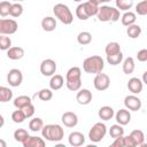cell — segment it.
I'll return each mask as SVG.
<instances>
[{
  "label": "cell",
  "mask_w": 147,
  "mask_h": 147,
  "mask_svg": "<svg viewBox=\"0 0 147 147\" xmlns=\"http://www.w3.org/2000/svg\"><path fill=\"white\" fill-rule=\"evenodd\" d=\"M65 85L68 90L77 92L82 88V70L79 67H71L65 74Z\"/></svg>",
  "instance_id": "obj_1"
},
{
  "label": "cell",
  "mask_w": 147,
  "mask_h": 147,
  "mask_svg": "<svg viewBox=\"0 0 147 147\" xmlns=\"http://www.w3.org/2000/svg\"><path fill=\"white\" fill-rule=\"evenodd\" d=\"M105 68V61L100 55H92L84 60L83 70L86 74H99L102 72Z\"/></svg>",
  "instance_id": "obj_2"
},
{
  "label": "cell",
  "mask_w": 147,
  "mask_h": 147,
  "mask_svg": "<svg viewBox=\"0 0 147 147\" xmlns=\"http://www.w3.org/2000/svg\"><path fill=\"white\" fill-rule=\"evenodd\" d=\"M41 134H42L44 139H46L48 141L57 142L63 139L64 130L59 124H47V125H44V127L41 130Z\"/></svg>",
  "instance_id": "obj_3"
},
{
  "label": "cell",
  "mask_w": 147,
  "mask_h": 147,
  "mask_svg": "<svg viewBox=\"0 0 147 147\" xmlns=\"http://www.w3.org/2000/svg\"><path fill=\"white\" fill-rule=\"evenodd\" d=\"M98 11H99V6L98 5H95L91 1H85V2H82L77 6L76 16L82 21H86L91 16L98 15Z\"/></svg>",
  "instance_id": "obj_4"
},
{
  "label": "cell",
  "mask_w": 147,
  "mask_h": 147,
  "mask_svg": "<svg viewBox=\"0 0 147 147\" xmlns=\"http://www.w3.org/2000/svg\"><path fill=\"white\" fill-rule=\"evenodd\" d=\"M96 17L100 22H117L119 20V9L106 5L101 6L99 7Z\"/></svg>",
  "instance_id": "obj_5"
},
{
  "label": "cell",
  "mask_w": 147,
  "mask_h": 147,
  "mask_svg": "<svg viewBox=\"0 0 147 147\" xmlns=\"http://www.w3.org/2000/svg\"><path fill=\"white\" fill-rule=\"evenodd\" d=\"M53 13L55 15V17L63 24L69 25L72 23L74 21V15L71 13V10L69 9V7L64 3H56L53 7Z\"/></svg>",
  "instance_id": "obj_6"
},
{
  "label": "cell",
  "mask_w": 147,
  "mask_h": 147,
  "mask_svg": "<svg viewBox=\"0 0 147 147\" xmlns=\"http://www.w3.org/2000/svg\"><path fill=\"white\" fill-rule=\"evenodd\" d=\"M106 133H107L106 124L101 123V122H98L88 131V138H90V140L92 142H99V141H101L105 138Z\"/></svg>",
  "instance_id": "obj_7"
},
{
  "label": "cell",
  "mask_w": 147,
  "mask_h": 147,
  "mask_svg": "<svg viewBox=\"0 0 147 147\" xmlns=\"http://www.w3.org/2000/svg\"><path fill=\"white\" fill-rule=\"evenodd\" d=\"M18 29V24L15 20L11 18H1L0 20V34H14Z\"/></svg>",
  "instance_id": "obj_8"
},
{
  "label": "cell",
  "mask_w": 147,
  "mask_h": 147,
  "mask_svg": "<svg viewBox=\"0 0 147 147\" xmlns=\"http://www.w3.org/2000/svg\"><path fill=\"white\" fill-rule=\"evenodd\" d=\"M93 85H94L95 90H98V91H106L110 86V78L107 74L99 72L94 77Z\"/></svg>",
  "instance_id": "obj_9"
},
{
  "label": "cell",
  "mask_w": 147,
  "mask_h": 147,
  "mask_svg": "<svg viewBox=\"0 0 147 147\" xmlns=\"http://www.w3.org/2000/svg\"><path fill=\"white\" fill-rule=\"evenodd\" d=\"M7 82L10 86L17 87L23 82V75L20 69H10L7 75Z\"/></svg>",
  "instance_id": "obj_10"
},
{
  "label": "cell",
  "mask_w": 147,
  "mask_h": 147,
  "mask_svg": "<svg viewBox=\"0 0 147 147\" xmlns=\"http://www.w3.org/2000/svg\"><path fill=\"white\" fill-rule=\"evenodd\" d=\"M55 71H56V62L54 60L46 59L40 63V72L44 76H46V77L53 76V75H55Z\"/></svg>",
  "instance_id": "obj_11"
},
{
  "label": "cell",
  "mask_w": 147,
  "mask_h": 147,
  "mask_svg": "<svg viewBox=\"0 0 147 147\" xmlns=\"http://www.w3.org/2000/svg\"><path fill=\"white\" fill-rule=\"evenodd\" d=\"M124 106L126 109L131 111H138L141 108V100L136 94L126 95L124 98Z\"/></svg>",
  "instance_id": "obj_12"
},
{
  "label": "cell",
  "mask_w": 147,
  "mask_h": 147,
  "mask_svg": "<svg viewBox=\"0 0 147 147\" xmlns=\"http://www.w3.org/2000/svg\"><path fill=\"white\" fill-rule=\"evenodd\" d=\"M76 100H77V102L79 105L86 106L92 101V92L90 90H87V88H80L77 92Z\"/></svg>",
  "instance_id": "obj_13"
},
{
  "label": "cell",
  "mask_w": 147,
  "mask_h": 147,
  "mask_svg": "<svg viewBox=\"0 0 147 147\" xmlns=\"http://www.w3.org/2000/svg\"><path fill=\"white\" fill-rule=\"evenodd\" d=\"M62 123L67 127H75L78 124V116L72 111H65L61 117Z\"/></svg>",
  "instance_id": "obj_14"
},
{
  "label": "cell",
  "mask_w": 147,
  "mask_h": 147,
  "mask_svg": "<svg viewBox=\"0 0 147 147\" xmlns=\"http://www.w3.org/2000/svg\"><path fill=\"white\" fill-rule=\"evenodd\" d=\"M142 87H144L142 80L137 77H132L127 82V88L132 94H139L142 91Z\"/></svg>",
  "instance_id": "obj_15"
},
{
  "label": "cell",
  "mask_w": 147,
  "mask_h": 147,
  "mask_svg": "<svg viewBox=\"0 0 147 147\" xmlns=\"http://www.w3.org/2000/svg\"><path fill=\"white\" fill-rule=\"evenodd\" d=\"M115 118L116 122L121 125H127L131 121V113L129 109H119L116 114H115Z\"/></svg>",
  "instance_id": "obj_16"
},
{
  "label": "cell",
  "mask_w": 147,
  "mask_h": 147,
  "mask_svg": "<svg viewBox=\"0 0 147 147\" xmlns=\"http://www.w3.org/2000/svg\"><path fill=\"white\" fill-rule=\"evenodd\" d=\"M68 141L71 146L74 147H78V146H82L85 144V137L82 132H78V131H74L69 134L68 137Z\"/></svg>",
  "instance_id": "obj_17"
},
{
  "label": "cell",
  "mask_w": 147,
  "mask_h": 147,
  "mask_svg": "<svg viewBox=\"0 0 147 147\" xmlns=\"http://www.w3.org/2000/svg\"><path fill=\"white\" fill-rule=\"evenodd\" d=\"M24 147H45L46 141L37 136H29V138L22 144Z\"/></svg>",
  "instance_id": "obj_18"
},
{
  "label": "cell",
  "mask_w": 147,
  "mask_h": 147,
  "mask_svg": "<svg viewBox=\"0 0 147 147\" xmlns=\"http://www.w3.org/2000/svg\"><path fill=\"white\" fill-rule=\"evenodd\" d=\"M111 146H113V147H134V144H133L132 138H131L130 134H129V136H126V137L122 136V137L116 138V139L114 140V142L111 144Z\"/></svg>",
  "instance_id": "obj_19"
},
{
  "label": "cell",
  "mask_w": 147,
  "mask_h": 147,
  "mask_svg": "<svg viewBox=\"0 0 147 147\" xmlns=\"http://www.w3.org/2000/svg\"><path fill=\"white\" fill-rule=\"evenodd\" d=\"M24 56V49L18 46H13L7 51V57L10 60H21Z\"/></svg>",
  "instance_id": "obj_20"
},
{
  "label": "cell",
  "mask_w": 147,
  "mask_h": 147,
  "mask_svg": "<svg viewBox=\"0 0 147 147\" xmlns=\"http://www.w3.org/2000/svg\"><path fill=\"white\" fill-rule=\"evenodd\" d=\"M41 28L44 31L47 32H52L55 30L56 28V20L52 16H46L41 20Z\"/></svg>",
  "instance_id": "obj_21"
},
{
  "label": "cell",
  "mask_w": 147,
  "mask_h": 147,
  "mask_svg": "<svg viewBox=\"0 0 147 147\" xmlns=\"http://www.w3.org/2000/svg\"><path fill=\"white\" fill-rule=\"evenodd\" d=\"M98 115L102 121H109L115 116V111L110 106H103L99 109Z\"/></svg>",
  "instance_id": "obj_22"
},
{
  "label": "cell",
  "mask_w": 147,
  "mask_h": 147,
  "mask_svg": "<svg viewBox=\"0 0 147 147\" xmlns=\"http://www.w3.org/2000/svg\"><path fill=\"white\" fill-rule=\"evenodd\" d=\"M64 85V78L61 75H53L51 80H49V88H52L53 91H57L60 88H62V86Z\"/></svg>",
  "instance_id": "obj_23"
},
{
  "label": "cell",
  "mask_w": 147,
  "mask_h": 147,
  "mask_svg": "<svg viewBox=\"0 0 147 147\" xmlns=\"http://www.w3.org/2000/svg\"><path fill=\"white\" fill-rule=\"evenodd\" d=\"M130 137L133 140L134 147L136 146H142V144L145 142V139H146V136L144 134V132L141 130H133V131H131Z\"/></svg>",
  "instance_id": "obj_24"
},
{
  "label": "cell",
  "mask_w": 147,
  "mask_h": 147,
  "mask_svg": "<svg viewBox=\"0 0 147 147\" xmlns=\"http://www.w3.org/2000/svg\"><path fill=\"white\" fill-rule=\"evenodd\" d=\"M121 21H122V24L125 25V26L132 25V24H134L136 21H137V15H136V13L127 10V11H125V13L122 15Z\"/></svg>",
  "instance_id": "obj_25"
},
{
  "label": "cell",
  "mask_w": 147,
  "mask_h": 147,
  "mask_svg": "<svg viewBox=\"0 0 147 147\" xmlns=\"http://www.w3.org/2000/svg\"><path fill=\"white\" fill-rule=\"evenodd\" d=\"M30 103H32V100L28 95H18L17 98L14 99V106L17 109H22V108H24L25 106H28Z\"/></svg>",
  "instance_id": "obj_26"
},
{
  "label": "cell",
  "mask_w": 147,
  "mask_h": 147,
  "mask_svg": "<svg viewBox=\"0 0 147 147\" xmlns=\"http://www.w3.org/2000/svg\"><path fill=\"white\" fill-rule=\"evenodd\" d=\"M42 127H44V122L40 117H33L29 122V129L32 132H39L42 130Z\"/></svg>",
  "instance_id": "obj_27"
},
{
  "label": "cell",
  "mask_w": 147,
  "mask_h": 147,
  "mask_svg": "<svg viewBox=\"0 0 147 147\" xmlns=\"http://www.w3.org/2000/svg\"><path fill=\"white\" fill-rule=\"evenodd\" d=\"M126 34H127V37L131 38V39L138 38V37L141 34V28H140V25H138V24H136V23L132 24V25H129L127 29H126Z\"/></svg>",
  "instance_id": "obj_28"
},
{
  "label": "cell",
  "mask_w": 147,
  "mask_h": 147,
  "mask_svg": "<svg viewBox=\"0 0 147 147\" xmlns=\"http://www.w3.org/2000/svg\"><path fill=\"white\" fill-rule=\"evenodd\" d=\"M134 68H136V64H134V60L133 57L129 56L126 57L124 61H123V72L125 75H130L134 71Z\"/></svg>",
  "instance_id": "obj_29"
},
{
  "label": "cell",
  "mask_w": 147,
  "mask_h": 147,
  "mask_svg": "<svg viewBox=\"0 0 147 147\" xmlns=\"http://www.w3.org/2000/svg\"><path fill=\"white\" fill-rule=\"evenodd\" d=\"M13 99V91L6 86L0 87V102L5 103Z\"/></svg>",
  "instance_id": "obj_30"
},
{
  "label": "cell",
  "mask_w": 147,
  "mask_h": 147,
  "mask_svg": "<svg viewBox=\"0 0 147 147\" xmlns=\"http://www.w3.org/2000/svg\"><path fill=\"white\" fill-rule=\"evenodd\" d=\"M109 136H110L111 138H114V139L124 136V129H123V125H121V124H118V123L111 125L110 129H109Z\"/></svg>",
  "instance_id": "obj_31"
},
{
  "label": "cell",
  "mask_w": 147,
  "mask_h": 147,
  "mask_svg": "<svg viewBox=\"0 0 147 147\" xmlns=\"http://www.w3.org/2000/svg\"><path fill=\"white\" fill-rule=\"evenodd\" d=\"M77 41L79 45H88L91 41H92V34L88 32V31H83V32H79L78 36H77Z\"/></svg>",
  "instance_id": "obj_32"
},
{
  "label": "cell",
  "mask_w": 147,
  "mask_h": 147,
  "mask_svg": "<svg viewBox=\"0 0 147 147\" xmlns=\"http://www.w3.org/2000/svg\"><path fill=\"white\" fill-rule=\"evenodd\" d=\"M105 52H106V55L116 54V53L121 52V45H119L117 41H110V42H108V44L106 45Z\"/></svg>",
  "instance_id": "obj_33"
},
{
  "label": "cell",
  "mask_w": 147,
  "mask_h": 147,
  "mask_svg": "<svg viewBox=\"0 0 147 147\" xmlns=\"http://www.w3.org/2000/svg\"><path fill=\"white\" fill-rule=\"evenodd\" d=\"M29 138V132L25 129H17L14 132V139L21 144H23Z\"/></svg>",
  "instance_id": "obj_34"
},
{
  "label": "cell",
  "mask_w": 147,
  "mask_h": 147,
  "mask_svg": "<svg viewBox=\"0 0 147 147\" xmlns=\"http://www.w3.org/2000/svg\"><path fill=\"white\" fill-rule=\"evenodd\" d=\"M116 3V8L119 10H124L127 11L132 8L133 6V0H115Z\"/></svg>",
  "instance_id": "obj_35"
},
{
  "label": "cell",
  "mask_w": 147,
  "mask_h": 147,
  "mask_svg": "<svg viewBox=\"0 0 147 147\" xmlns=\"http://www.w3.org/2000/svg\"><path fill=\"white\" fill-rule=\"evenodd\" d=\"M122 61H123V53L122 52H118V53L113 54V55H107V62L110 65H117Z\"/></svg>",
  "instance_id": "obj_36"
},
{
  "label": "cell",
  "mask_w": 147,
  "mask_h": 147,
  "mask_svg": "<svg viewBox=\"0 0 147 147\" xmlns=\"http://www.w3.org/2000/svg\"><path fill=\"white\" fill-rule=\"evenodd\" d=\"M38 98L41 101H49L53 98V90L52 88H41L38 92Z\"/></svg>",
  "instance_id": "obj_37"
},
{
  "label": "cell",
  "mask_w": 147,
  "mask_h": 147,
  "mask_svg": "<svg viewBox=\"0 0 147 147\" xmlns=\"http://www.w3.org/2000/svg\"><path fill=\"white\" fill-rule=\"evenodd\" d=\"M11 119L14 123H23L26 119V116L22 109H17L11 113Z\"/></svg>",
  "instance_id": "obj_38"
},
{
  "label": "cell",
  "mask_w": 147,
  "mask_h": 147,
  "mask_svg": "<svg viewBox=\"0 0 147 147\" xmlns=\"http://www.w3.org/2000/svg\"><path fill=\"white\" fill-rule=\"evenodd\" d=\"M23 14V6L20 2H14L10 8V16L13 17H20Z\"/></svg>",
  "instance_id": "obj_39"
},
{
  "label": "cell",
  "mask_w": 147,
  "mask_h": 147,
  "mask_svg": "<svg viewBox=\"0 0 147 147\" xmlns=\"http://www.w3.org/2000/svg\"><path fill=\"white\" fill-rule=\"evenodd\" d=\"M10 47H11V39L6 34H1L0 36V49L8 51Z\"/></svg>",
  "instance_id": "obj_40"
},
{
  "label": "cell",
  "mask_w": 147,
  "mask_h": 147,
  "mask_svg": "<svg viewBox=\"0 0 147 147\" xmlns=\"http://www.w3.org/2000/svg\"><path fill=\"white\" fill-rule=\"evenodd\" d=\"M11 5L9 1H1L0 2V15L2 17L7 16L10 14V8H11Z\"/></svg>",
  "instance_id": "obj_41"
},
{
  "label": "cell",
  "mask_w": 147,
  "mask_h": 147,
  "mask_svg": "<svg viewBox=\"0 0 147 147\" xmlns=\"http://www.w3.org/2000/svg\"><path fill=\"white\" fill-rule=\"evenodd\" d=\"M136 13L138 15H147V0H141L136 5Z\"/></svg>",
  "instance_id": "obj_42"
},
{
  "label": "cell",
  "mask_w": 147,
  "mask_h": 147,
  "mask_svg": "<svg viewBox=\"0 0 147 147\" xmlns=\"http://www.w3.org/2000/svg\"><path fill=\"white\" fill-rule=\"evenodd\" d=\"M22 110L24 111V114H25V116H26V118H30V117H32L33 115H34V106L32 105V103H30V105H28V106H25L24 108H22Z\"/></svg>",
  "instance_id": "obj_43"
},
{
  "label": "cell",
  "mask_w": 147,
  "mask_h": 147,
  "mask_svg": "<svg viewBox=\"0 0 147 147\" xmlns=\"http://www.w3.org/2000/svg\"><path fill=\"white\" fill-rule=\"evenodd\" d=\"M137 59H138V61H140V62H146V61H147V49H146V48L140 49V51L137 53Z\"/></svg>",
  "instance_id": "obj_44"
},
{
  "label": "cell",
  "mask_w": 147,
  "mask_h": 147,
  "mask_svg": "<svg viewBox=\"0 0 147 147\" xmlns=\"http://www.w3.org/2000/svg\"><path fill=\"white\" fill-rule=\"evenodd\" d=\"M88 1H91V2H93V3H95V5H101V3H106V2H109V1H111V0H88Z\"/></svg>",
  "instance_id": "obj_45"
},
{
  "label": "cell",
  "mask_w": 147,
  "mask_h": 147,
  "mask_svg": "<svg viewBox=\"0 0 147 147\" xmlns=\"http://www.w3.org/2000/svg\"><path fill=\"white\" fill-rule=\"evenodd\" d=\"M142 83L147 85V71H145V72L142 74Z\"/></svg>",
  "instance_id": "obj_46"
},
{
  "label": "cell",
  "mask_w": 147,
  "mask_h": 147,
  "mask_svg": "<svg viewBox=\"0 0 147 147\" xmlns=\"http://www.w3.org/2000/svg\"><path fill=\"white\" fill-rule=\"evenodd\" d=\"M0 119H1V126H3V116H0Z\"/></svg>",
  "instance_id": "obj_47"
},
{
  "label": "cell",
  "mask_w": 147,
  "mask_h": 147,
  "mask_svg": "<svg viewBox=\"0 0 147 147\" xmlns=\"http://www.w3.org/2000/svg\"><path fill=\"white\" fill-rule=\"evenodd\" d=\"M0 145H1V146H3V147L6 146V144H5V141H3V140H0Z\"/></svg>",
  "instance_id": "obj_48"
},
{
  "label": "cell",
  "mask_w": 147,
  "mask_h": 147,
  "mask_svg": "<svg viewBox=\"0 0 147 147\" xmlns=\"http://www.w3.org/2000/svg\"><path fill=\"white\" fill-rule=\"evenodd\" d=\"M11 1H14V2H21V1H24V0H11Z\"/></svg>",
  "instance_id": "obj_49"
},
{
  "label": "cell",
  "mask_w": 147,
  "mask_h": 147,
  "mask_svg": "<svg viewBox=\"0 0 147 147\" xmlns=\"http://www.w3.org/2000/svg\"><path fill=\"white\" fill-rule=\"evenodd\" d=\"M74 1H76V2H83V0H74Z\"/></svg>",
  "instance_id": "obj_50"
},
{
  "label": "cell",
  "mask_w": 147,
  "mask_h": 147,
  "mask_svg": "<svg viewBox=\"0 0 147 147\" xmlns=\"http://www.w3.org/2000/svg\"><path fill=\"white\" fill-rule=\"evenodd\" d=\"M146 140H147V134H146Z\"/></svg>",
  "instance_id": "obj_51"
}]
</instances>
